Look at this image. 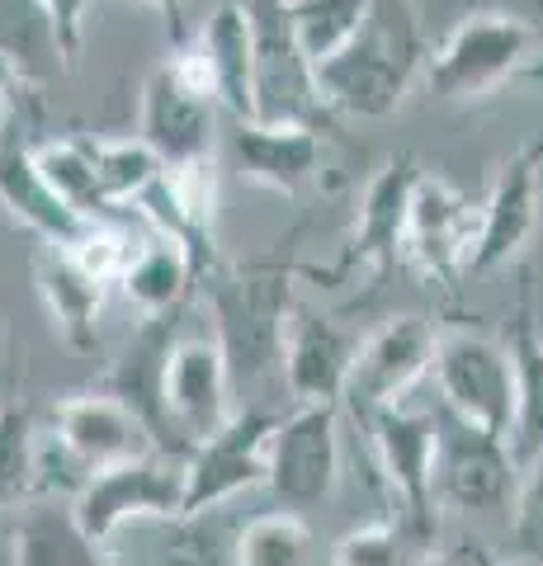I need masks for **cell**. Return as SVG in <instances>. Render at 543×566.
Listing matches in <instances>:
<instances>
[{"label": "cell", "instance_id": "obj_1", "mask_svg": "<svg viewBox=\"0 0 543 566\" xmlns=\"http://www.w3.org/2000/svg\"><path fill=\"white\" fill-rule=\"evenodd\" d=\"M426 29L411 0H374L364 29L326 66H317L322 109L349 118H388L426 71Z\"/></svg>", "mask_w": 543, "mask_h": 566}, {"label": "cell", "instance_id": "obj_2", "mask_svg": "<svg viewBox=\"0 0 543 566\" xmlns=\"http://www.w3.org/2000/svg\"><path fill=\"white\" fill-rule=\"evenodd\" d=\"M539 71V33L520 14L472 10L426 57V85L449 104L487 99L505 81Z\"/></svg>", "mask_w": 543, "mask_h": 566}, {"label": "cell", "instance_id": "obj_3", "mask_svg": "<svg viewBox=\"0 0 543 566\" xmlns=\"http://www.w3.org/2000/svg\"><path fill=\"white\" fill-rule=\"evenodd\" d=\"M208 307L218 340L232 364V382H260L284 368V331L293 316V293L284 270H208Z\"/></svg>", "mask_w": 543, "mask_h": 566}, {"label": "cell", "instance_id": "obj_4", "mask_svg": "<svg viewBox=\"0 0 543 566\" xmlns=\"http://www.w3.org/2000/svg\"><path fill=\"white\" fill-rule=\"evenodd\" d=\"M213 114L218 95L195 43H175L170 57L147 76L137 104V137L161 156V166H195L213 156Z\"/></svg>", "mask_w": 543, "mask_h": 566}, {"label": "cell", "instance_id": "obj_5", "mask_svg": "<svg viewBox=\"0 0 543 566\" xmlns=\"http://www.w3.org/2000/svg\"><path fill=\"white\" fill-rule=\"evenodd\" d=\"M435 382L453 420L511 439L515 424V364L505 340L482 326H445L435 345Z\"/></svg>", "mask_w": 543, "mask_h": 566}, {"label": "cell", "instance_id": "obj_6", "mask_svg": "<svg viewBox=\"0 0 543 566\" xmlns=\"http://www.w3.org/2000/svg\"><path fill=\"white\" fill-rule=\"evenodd\" d=\"M76 520L100 547L118 538V528L133 520H180L185 515V463L166 453H147L133 463L104 468L85 476L76 491Z\"/></svg>", "mask_w": 543, "mask_h": 566}, {"label": "cell", "instance_id": "obj_7", "mask_svg": "<svg viewBox=\"0 0 543 566\" xmlns=\"http://www.w3.org/2000/svg\"><path fill=\"white\" fill-rule=\"evenodd\" d=\"M279 420L284 416L270 406H247L218 434L195 444V453L185 458V515L218 510L232 495L270 482V444Z\"/></svg>", "mask_w": 543, "mask_h": 566}, {"label": "cell", "instance_id": "obj_8", "mask_svg": "<svg viewBox=\"0 0 543 566\" xmlns=\"http://www.w3.org/2000/svg\"><path fill=\"white\" fill-rule=\"evenodd\" d=\"M279 510H317L341 486V406H297L270 444V482Z\"/></svg>", "mask_w": 543, "mask_h": 566}, {"label": "cell", "instance_id": "obj_9", "mask_svg": "<svg viewBox=\"0 0 543 566\" xmlns=\"http://www.w3.org/2000/svg\"><path fill=\"white\" fill-rule=\"evenodd\" d=\"M161 406L180 444L195 453L232 420V364L218 335H175L161 368Z\"/></svg>", "mask_w": 543, "mask_h": 566}, {"label": "cell", "instance_id": "obj_10", "mask_svg": "<svg viewBox=\"0 0 543 566\" xmlns=\"http://www.w3.org/2000/svg\"><path fill=\"white\" fill-rule=\"evenodd\" d=\"M374 434V453L383 482L401 501V520L416 538L435 534V453H440V411H411V406H383L364 416Z\"/></svg>", "mask_w": 543, "mask_h": 566}, {"label": "cell", "instance_id": "obj_11", "mask_svg": "<svg viewBox=\"0 0 543 566\" xmlns=\"http://www.w3.org/2000/svg\"><path fill=\"white\" fill-rule=\"evenodd\" d=\"M511 444L440 411V453H435V505L459 515H501L515 491Z\"/></svg>", "mask_w": 543, "mask_h": 566}, {"label": "cell", "instance_id": "obj_12", "mask_svg": "<svg viewBox=\"0 0 543 566\" xmlns=\"http://www.w3.org/2000/svg\"><path fill=\"white\" fill-rule=\"evenodd\" d=\"M478 232L482 208L440 175H420L407 212V237H401V255L411 260V270L430 283H459L478 251Z\"/></svg>", "mask_w": 543, "mask_h": 566}, {"label": "cell", "instance_id": "obj_13", "mask_svg": "<svg viewBox=\"0 0 543 566\" xmlns=\"http://www.w3.org/2000/svg\"><path fill=\"white\" fill-rule=\"evenodd\" d=\"M435 345H440V326H430L426 316H393L374 335H364L345 382V401L355 406V416L364 420L383 406L407 401L411 387L435 374Z\"/></svg>", "mask_w": 543, "mask_h": 566}, {"label": "cell", "instance_id": "obj_14", "mask_svg": "<svg viewBox=\"0 0 543 566\" xmlns=\"http://www.w3.org/2000/svg\"><path fill=\"white\" fill-rule=\"evenodd\" d=\"M52 449L85 476H95L104 468L133 463V458L161 453L156 439L147 434V424L137 420L114 392H72L62 401H52Z\"/></svg>", "mask_w": 543, "mask_h": 566}, {"label": "cell", "instance_id": "obj_15", "mask_svg": "<svg viewBox=\"0 0 543 566\" xmlns=\"http://www.w3.org/2000/svg\"><path fill=\"white\" fill-rule=\"evenodd\" d=\"M255 39V123H312L322 109L317 71L297 48L289 0H247Z\"/></svg>", "mask_w": 543, "mask_h": 566}, {"label": "cell", "instance_id": "obj_16", "mask_svg": "<svg viewBox=\"0 0 543 566\" xmlns=\"http://www.w3.org/2000/svg\"><path fill=\"white\" fill-rule=\"evenodd\" d=\"M420 161L416 156H388L383 170L364 189V203H359V222H355V237L341 251L336 270H317V279L326 289H336L341 279L349 274H369L383 279L397 264L401 255V237H407V212H411V193L420 185Z\"/></svg>", "mask_w": 543, "mask_h": 566}, {"label": "cell", "instance_id": "obj_17", "mask_svg": "<svg viewBox=\"0 0 543 566\" xmlns=\"http://www.w3.org/2000/svg\"><path fill=\"white\" fill-rule=\"evenodd\" d=\"M539 208H543V133L520 142L501 161L492 193L482 203V232L468 274H492L501 264L520 260V251L539 232Z\"/></svg>", "mask_w": 543, "mask_h": 566}, {"label": "cell", "instance_id": "obj_18", "mask_svg": "<svg viewBox=\"0 0 543 566\" xmlns=\"http://www.w3.org/2000/svg\"><path fill=\"white\" fill-rule=\"evenodd\" d=\"M355 354H359V335L349 326H341L326 312L293 307L289 331H284V368H279V378H284L289 397L297 406H341Z\"/></svg>", "mask_w": 543, "mask_h": 566}, {"label": "cell", "instance_id": "obj_19", "mask_svg": "<svg viewBox=\"0 0 543 566\" xmlns=\"http://www.w3.org/2000/svg\"><path fill=\"white\" fill-rule=\"evenodd\" d=\"M505 349L515 364V424H511V458L520 472H530L543 458V331H539V289L534 270L524 264L515 274V303Z\"/></svg>", "mask_w": 543, "mask_h": 566}, {"label": "cell", "instance_id": "obj_20", "mask_svg": "<svg viewBox=\"0 0 543 566\" xmlns=\"http://www.w3.org/2000/svg\"><path fill=\"white\" fill-rule=\"evenodd\" d=\"M33 283H39V297L48 307L52 335L76 354H95L104 289H109V283L95 279L66 245H48V241L33 245Z\"/></svg>", "mask_w": 543, "mask_h": 566}, {"label": "cell", "instance_id": "obj_21", "mask_svg": "<svg viewBox=\"0 0 543 566\" xmlns=\"http://www.w3.org/2000/svg\"><path fill=\"white\" fill-rule=\"evenodd\" d=\"M232 156L241 175L260 189L293 193L322 170V137L312 123H255L241 118L232 133Z\"/></svg>", "mask_w": 543, "mask_h": 566}, {"label": "cell", "instance_id": "obj_22", "mask_svg": "<svg viewBox=\"0 0 543 566\" xmlns=\"http://www.w3.org/2000/svg\"><path fill=\"white\" fill-rule=\"evenodd\" d=\"M195 48L208 66L213 95L237 123L255 118V39L247 0H218L213 14L195 33Z\"/></svg>", "mask_w": 543, "mask_h": 566}, {"label": "cell", "instance_id": "obj_23", "mask_svg": "<svg viewBox=\"0 0 543 566\" xmlns=\"http://www.w3.org/2000/svg\"><path fill=\"white\" fill-rule=\"evenodd\" d=\"M0 208L48 245H72L85 227V218H76L48 189L39 161H33V142L10 137V133L0 137Z\"/></svg>", "mask_w": 543, "mask_h": 566}, {"label": "cell", "instance_id": "obj_24", "mask_svg": "<svg viewBox=\"0 0 543 566\" xmlns=\"http://www.w3.org/2000/svg\"><path fill=\"white\" fill-rule=\"evenodd\" d=\"M10 562L14 566H114L109 547H100L81 528L72 505L24 501L10 524Z\"/></svg>", "mask_w": 543, "mask_h": 566}, {"label": "cell", "instance_id": "obj_25", "mask_svg": "<svg viewBox=\"0 0 543 566\" xmlns=\"http://www.w3.org/2000/svg\"><path fill=\"white\" fill-rule=\"evenodd\" d=\"M195 283H199L195 255H189L175 237L156 232L143 241V251L133 255L124 279H118V289H124V297L143 316H170V312H180V303L189 297Z\"/></svg>", "mask_w": 543, "mask_h": 566}, {"label": "cell", "instance_id": "obj_26", "mask_svg": "<svg viewBox=\"0 0 543 566\" xmlns=\"http://www.w3.org/2000/svg\"><path fill=\"white\" fill-rule=\"evenodd\" d=\"M33 161H39L48 189L76 212V218L95 222V218H109V199L100 189V175H95V156H91V142L85 137H48V142H33Z\"/></svg>", "mask_w": 543, "mask_h": 566}, {"label": "cell", "instance_id": "obj_27", "mask_svg": "<svg viewBox=\"0 0 543 566\" xmlns=\"http://www.w3.org/2000/svg\"><path fill=\"white\" fill-rule=\"evenodd\" d=\"M0 52L24 71L29 85H43L52 71H62V48L52 20L39 0H0Z\"/></svg>", "mask_w": 543, "mask_h": 566}, {"label": "cell", "instance_id": "obj_28", "mask_svg": "<svg viewBox=\"0 0 543 566\" xmlns=\"http://www.w3.org/2000/svg\"><path fill=\"white\" fill-rule=\"evenodd\" d=\"M374 0H289V20L297 33V48L312 62V71L326 66L336 52L355 39L369 20Z\"/></svg>", "mask_w": 543, "mask_h": 566}, {"label": "cell", "instance_id": "obj_29", "mask_svg": "<svg viewBox=\"0 0 543 566\" xmlns=\"http://www.w3.org/2000/svg\"><path fill=\"white\" fill-rule=\"evenodd\" d=\"M39 434L24 401H0V510H20L39 486Z\"/></svg>", "mask_w": 543, "mask_h": 566}, {"label": "cell", "instance_id": "obj_30", "mask_svg": "<svg viewBox=\"0 0 543 566\" xmlns=\"http://www.w3.org/2000/svg\"><path fill=\"white\" fill-rule=\"evenodd\" d=\"M91 156H95V175H100V189H104V199H109V208L137 203L166 175L161 156H156L143 137L91 142Z\"/></svg>", "mask_w": 543, "mask_h": 566}, {"label": "cell", "instance_id": "obj_31", "mask_svg": "<svg viewBox=\"0 0 543 566\" xmlns=\"http://www.w3.org/2000/svg\"><path fill=\"white\" fill-rule=\"evenodd\" d=\"M312 528L293 510H270L237 528V566H307Z\"/></svg>", "mask_w": 543, "mask_h": 566}, {"label": "cell", "instance_id": "obj_32", "mask_svg": "<svg viewBox=\"0 0 543 566\" xmlns=\"http://www.w3.org/2000/svg\"><path fill=\"white\" fill-rule=\"evenodd\" d=\"M170 538L156 553V566H237V524L218 510L170 520Z\"/></svg>", "mask_w": 543, "mask_h": 566}, {"label": "cell", "instance_id": "obj_33", "mask_svg": "<svg viewBox=\"0 0 543 566\" xmlns=\"http://www.w3.org/2000/svg\"><path fill=\"white\" fill-rule=\"evenodd\" d=\"M407 520H369L331 547V566H411Z\"/></svg>", "mask_w": 543, "mask_h": 566}, {"label": "cell", "instance_id": "obj_34", "mask_svg": "<svg viewBox=\"0 0 543 566\" xmlns=\"http://www.w3.org/2000/svg\"><path fill=\"white\" fill-rule=\"evenodd\" d=\"M52 20V33H58V48H62V62L72 66L85 48V14H91L95 0H39Z\"/></svg>", "mask_w": 543, "mask_h": 566}, {"label": "cell", "instance_id": "obj_35", "mask_svg": "<svg viewBox=\"0 0 543 566\" xmlns=\"http://www.w3.org/2000/svg\"><path fill=\"white\" fill-rule=\"evenodd\" d=\"M515 534L524 543H543V458L524 472V495H520V520H515Z\"/></svg>", "mask_w": 543, "mask_h": 566}, {"label": "cell", "instance_id": "obj_36", "mask_svg": "<svg viewBox=\"0 0 543 566\" xmlns=\"http://www.w3.org/2000/svg\"><path fill=\"white\" fill-rule=\"evenodd\" d=\"M24 71L14 66L6 52H0V137H6V123H10V114H14V104H20V95H24Z\"/></svg>", "mask_w": 543, "mask_h": 566}, {"label": "cell", "instance_id": "obj_37", "mask_svg": "<svg viewBox=\"0 0 543 566\" xmlns=\"http://www.w3.org/2000/svg\"><path fill=\"white\" fill-rule=\"evenodd\" d=\"M143 6H152L161 20L170 24V39L175 43H185V24H180V0H143Z\"/></svg>", "mask_w": 543, "mask_h": 566}, {"label": "cell", "instance_id": "obj_38", "mask_svg": "<svg viewBox=\"0 0 543 566\" xmlns=\"http://www.w3.org/2000/svg\"><path fill=\"white\" fill-rule=\"evenodd\" d=\"M468 566H534V562H520V557H487V553H468Z\"/></svg>", "mask_w": 543, "mask_h": 566}, {"label": "cell", "instance_id": "obj_39", "mask_svg": "<svg viewBox=\"0 0 543 566\" xmlns=\"http://www.w3.org/2000/svg\"><path fill=\"white\" fill-rule=\"evenodd\" d=\"M416 566H468V557H463V562H445V557L435 562V557H426V562H416Z\"/></svg>", "mask_w": 543, "mask_h": 566}]
</instances>
